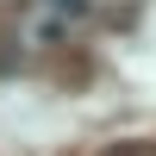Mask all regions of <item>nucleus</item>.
<instances>
[{
    "label": "nucleus",
    "instance_id": "1",
    "mask_svg": "<svg viewBox=\"0 0 156 156\" xmlns=\"http://www.w3.org/2000/svg\"><path fill=\"white\" fill-rule=\"evenodd\" d=\"M100 156H156V137H119V144H106Z\"/></svg>",
    "mask_w": 156,
    "mask_h": 156
},
{
    "label": "nucleus",
    "instance_id": "2",
    "mask_svg": "<svg viewBox=\"0 0 156 156\" xmlns=\"http://www.w3.org/2000/svg\"><path fill=\"white\" fill-rule=\"evenodd\" d=\"M50 6H56V12H69V19H81V12H87V0H50Z\"/></svg>",
    "mask_w": 156,
    "mask_h": 156
}]
</instances>
